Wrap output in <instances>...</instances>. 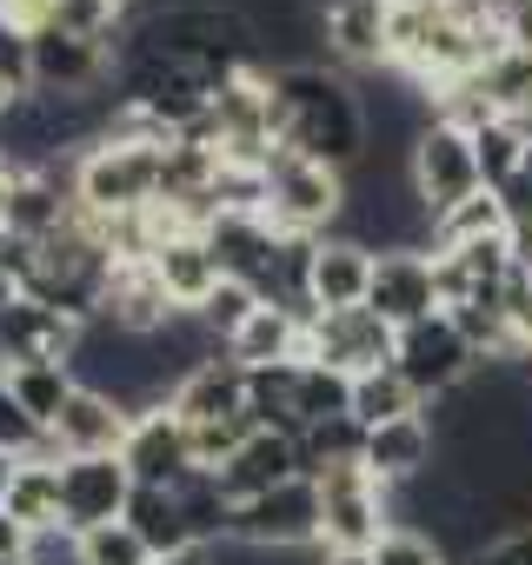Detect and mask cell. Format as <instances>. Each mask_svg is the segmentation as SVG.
<instances>
[{"mask_svg": "<svg viewBox=\"0 0 532 565\" xmlns=\"http://www.w3.org/2000/svg\"><path fill=\"white\" fill-rule=\"evenodd\" d=\"M433 452H439V439H433L426 413H406V419H393V426H373V433H366V459H360V466L393 492V486H406V479L433 472Z\"/></svg>", "mask_w": 532, "mask_h": 565, "instance_id": "obj_18", "label": "cell"}, {"mask_svg": "<svg viewBox=\"0 0 532 565\" xmlns=\"http://www.w3.org/2000/svg\"><path fill=\"white\" fill-rule=\"evenodd\" d=\"M466 565H532V525H512V532H499L486 552H472Z\"/></svg>", "mask_w": 532, "mask_h": 565, "instance_id": "obj_35", "label": "cell"}, {"mask_svg": "<svg viewBox=\"0 0 532 565\" xmlns=\"http://www.w3.org/2000/svg\"><path fill=\"white\" fill-rule=\"evenodd\" d=\"M153 279H160V294L173 300V313H200L206 300H213V287H220V259H213V246H206V233H173V239H160L153 246Z\"/></svg>", "mask_w": 532, "mask_h": 565, "instance_id": "obj_16", "label": "cell"}, {"mask_svg": "<svg viewBox=\"0 0 532 565\" xmlns=\"http://www.w3.org/2000/svg\"><path fill=\"white\" fill-rule=\"evenodd\" d=\"M14 466H21V459H8V452H0V505H8V486H14Z\"/></svg>", "mask_w": 532, "mask_h": 565, "instance_id": "obj_43", "label": "cell"}, {"mask_svg": "<svg viewBox=\"0 0 532 565\" xmlns=\"http://www.w3.org/2000/svg\"><path fill=\"white\" fill-rule=\"evenodd\" d=\"M0 565H21V558H0Z\"/></svg>", "mask_w": 532, "mask_h": 565, "instance_id": "obj_46", "label": "cell"}, {"mask_svg": "<svg viewBox=\"0 0 532 565\" xmlns=\"http://www.w3.org/2000/svg\"><path fill=\"white\" fill-rule=\"evenodd\" d=\"M114 81V41H87L67 28H47L28 41V87L41 94H100Z\"/></svg>", "mask_w": 532, "mask_h": 565, "instance_id": "obj_8", "label": "cell"}, {"mask_svg": "<svg viewBox=\"0 0 532 565\" xmlns=\"http://www.w3.org/2000/svg\"><path fill=\"white\" fill-rule=\"evenodd\" d=\"M472 153H479V173H486V186L499 193V186H512V180L525 173V160H532V140H525L512 120H486V127L472 134Z\"/></svg>", "mask_w": 532, "mask_h": 565, "instance_id": "obj_27", "label": "cell"}, {"mask_svg": "<svg viewBox=\"0 0 532 565\" xmlns=\"http://www.w3.org/2000/svg\"><path fill=\"white\" fill-rule=\"evenodd\" d=\"M373 565H453V558H446V545H439L433 532H419V525H393V532L373 545Z\"/></svg>", "mask_w": 532, "mask_h": 565, "instance_id": "obj_33", "label": "cell"}, {"mask_svg": "<svg viewBox=\"0 0 532 565\" xmlns=\"http://www.w3.org/2000/svg\"><path fill=\"white\" fill-rule=\"evenodd\" d=\"M81 558H87V565H153V552L140 545V532H134L127 519H114V525H100V532H81Z\"/></svg>", "mask_w": 532, "mask_h": 565, "instance_id": "obj_32", "label": "cell"}, {"mask_svg": "<svg viewBox=\"0 0 532 565\" xmlns=\"http://www.w3.org/2000/svg\"><path fill=\"white\" fill-rule=\"evenodd\" d=\"M479 239H506V200L486 186V193H472L466 206H453L446 220H439V233H433V253H453V246H479Z\"/></svg>", "mask_w": 532, "mask_h": 565, "instance_id": "obj_26", "label": "cell"}, {"mask_svg": "<svg viewBox=\"0 0 532 565\" xmlns=\"http://www.w3.org/2000/svg\"><path fill=\"white\" fill-rule=\"evenodd\" d=\"M393 366H400V380H406L419 399H439V393H453V386L479 366V353L466 347V333H459L446 313H433V320H419V327H400Z\"/></svg>", "mask_w": 532, "mask_h": 565, "instance_id": "obj_7", "label": "cell"}, {"mask_svg": "<svg viewBox=\"0 0 532 565\" xmlns=\"http://www.w3.org/2000/svg\"><path fill=\"white\" fill-rule=\"evenodd\" d=\"M14 300H21V287H14V273H8V266H0V313H8Z\"/></svg>", "mask_w": 532, "mask_h": 565, "instance_id": "obj_42", "label": "cell"}, {"mask_svg": "<svg viewBox=\"0 0 532 565\" xmlns=\"http://www.w3.org/2000/svg\"><path fill=\"white\" fill-rule=\"evenodd\" d=\"M406 413H426V399L400 380V366H380V373H360L353 380V419L373 433V426H393Z\"/></svg>", "mask_w": 532, "mask_h": 565, "instance_id": "obj_25", "label": "cell"}, {"mask_svg": "<svg viewBox=\"0 0 532 565\" xmlns=\"http://www.w3.org/2000/svg\"><path fill=\"white\" fill-rule=\"evenodd\" d=\"M479 87H486V100L499 107V120H512L519 107H532V54H525V47H499V54L479 67Z\"/></svg>", "mask_w": 532, "mask_h": 565, "instance_id": "obj_29", "label": "cell"}, {"mask_svg": "<svg viewBox=\"0 0 532 565\" xmlns=\"http://www.w3.org/2000/svg\"><path fill=\"white\" fill-rule=\"evenodd\" d=\"M320 14H340V8H386V0H313Z\"/></svg>", "mask_w": 532, "mask_h": 565, "instance_id": "obj_41", "label": "cell"}, {"mask_svg": "<svg viewBox=\"0 0 532 565\" xmlns=\"http://www.w3.org/2000/svg\"><path fill=\"white\" fill-rule=\"evenodd\" d=\"M347 413H353V380L320 366V360H307L300 366V433L327 426V419H347Z\"/></svg>", "mask_w": 532, "mask_h": 565, "instance_id": "obj_28", "label": "cell"}, {"mask_svg": "<svg viewBox=\"0 0 532 565\" xmlns=\"http://www.w3.org/2000/svg\"><path fill=\"white\" fill-rule=\"evenodd\" d=\"M413 186L426 200L433 220H446L453 206H466L472 193H486V173H479V153H472V134L453 127V120H433L413 147Z\"/></svg>", "mask_w": 532, "mask_h": 565, "instance_id": "obj_6", "label": "cell"}, {"mask_svg": "<svg viewBox=\"0 0 532 565\" xmlns=\"http://www.w3.org/2000/svg\"><path fill=\"white\" fill-rule=\"evenodd\" d=\"M0 67H14V74H28V34L0 14Z\"/></svg>", "mask_w": 532, "mask_h": 565, "instance_id": "obj_36", "label": "cell"}, {"mask_svg": "<svg viewBox=\"0 0 532 565\" xmlns=\"http://www.w3.org/2000/svg\"><path fill=\"white\" fill-rule=\"evenodd\" d=\"M8 512H14L28 532L61 525V459H54V452H34V459H21V466H14Z\"/></svg>", "mask_w": 532, "mask_h": 565, "instance_id": "obj_22", "label": "cell"}, {"mask_svg": "<svg viewBox=\"0 0 532 565\" xmlns=\"http://www.w3.org/2000/svg\"><path fill=\"white\" fill-rule=\"evenodd\" d=\"M206 246H213V259H220L226 279L253 287L259 300L274 294V273H280L287 233H274V220H266V213H220V220L206 226Z\"/></svg>", "mask_w": 532, "mask_h": 565, "instance_id": "obj_11", "label": "cell"}, {"mask_svg": "<svg viewBox=\"0 0 532 565\" xmlns=\"http://www.w3.org/2000/svg\"><path fill=\"white\" fill-rule=\"evenodd\" d=\"M226 360L233 366H287V360H307V320L287 313V307H259L233 340H226Z\"/></svg>", "mask_w": 532, "mask_h": 565, "instance_id": "obj_20", "label": "cell"}, {"mask_svg": "<svg viewBox=\"0 0 532 565\" xmlns=\"http://www.w3.org/2000/svg\"><path fill=\"white\" fill-rule=\"evenodd\" d=\"M393 340H400V333H393L373 307H347V313H320V320L307 327V360H320V366L360 380V373L393 366Z\"/></svg>", "mask_w": 532, "mask_h": 565, "instance_id": "obj_9", "label": "cell"}, {"mask_svg": "<svg viewBox=\"0 0 532 565\" xmlns=\"http://www.w3.org/2000/svg\"><path fill=\"white\" fill-rule=\"evenodd\" d=\"M153 565H213V545H193V552H180V558H153Z\"/></svg>", "mask_w": 532, "mask_h": 565, "instance_id": "obj_39", "label": "cell"}, {"mask_svg": "<svg viewBox=\"0 0 532 565\" xmlns=\"http://www.w3.org/2000/svg\"><path fill=\"white\" fill-rule=\"evenodd\" d=\"M226 539H233V545H259V552L320 545V486H313V479H287L280 492H259V499L233 505Z\"/></svg>", "mask_w": 532, "mask_h": 565, "instance_id": "obj_5", "label": "cell"}, {"mask_svg": "<svg viewBox=\"0 0 532 565\" xmlns=\"http://www.w3.org/2000/svg\"><path fill=\"white\" fill-rule=\"evenodd\" d=\"M347 213V173L300 160V153H274L266 167V220L287 239H327V226H340Z\"/></svg>", "mask_w": 532, "mask_h": 565, "instance_id": "obj_3", "label": "cell"}, {"mask_svg": "<svg viewBox=\"0 0 532 565\" xmlns=\"http://www.w3.org/2000/svg\"><path fill=\"white\" fill-rule=\"evenodd\" d=\"M373 266H380V253H366L360 239H340V233H327L320 246H313V313H347V307H366V294H373Z\"/></svg>", "mask_w": 532, "mask_h": 565, "instance_id": "obj_17", "label": "cell"}, {"mask_svg": "<svg viewBox=\"0 0 532 565\" xmlns=\"http://www.w3.org/2000/svg\"><path fill=\"white\" fill-rule=\"evenodd\" d=\"M0 452H8V459H34V452H54L47 446V426L8 393V380H0Z\"/></svg>", "mask_w": 532, "mask_h": 565, "instance_id": "obj_31", "label": "cell"}, {"mask_svg": "<svg viewBox=\"0 0 532 565\" xmlns=\"http://www.w3.org/2000/svg\"><path fill=\"white\" fill-rule=\"evenodd\" d=\"M439 8H446V14H459V21H486L492 0H439Z\"/></svg>", "mask_w": 532, "mask_h": 565, "instance_id": "obj_38", "label": "cell"}, {"mask_svg": "<svg viewBox=\"0 0 532 565\" xmlns=\"http://www.w3.org/2000/svg\"><path fill=\"white\" fill-rule=\"evenodd\" d=\"M127 525L140 532V545H147L153 558H180V552L200 545L193 525H187L180 492H167V486H134V499H127Z\"/></svg>", "mask_w": 532, "mask_h": 565, "instance_id": "obj_21", "label": "cell"}, {"mask_svg": "<svg viewBox=\"0 0 532 565\" xmlns=\"http://www.w3.org/2000/svg\"><path fill=\"white\" fill-rule=\"evenodd\" d=\"M213 479H220L226 505H246V499H259V492H280L287 479H307V472H300V439H287V433H253Z\"/></svg>", "mask_w": 532, "mask_h": 565, "instance_id": "obj_15", "label": "cell"}, {"mask_svg": "<svg viewBox=\"0 0 532 565\" xmlns=\"http://www.w3.org/2000/svg\"><path fill=\"white\" fill-rule=\"evenodd\" d=\"M127 499H134V472L120 452H100V459H61V525L74 532H100L114 519H127Z\"/></svg>", "mask_w": 532, "mask_h": 565, "instance_id": "obj_10", "label": "cell"}, {"mask_svg": "<svg viewBox=\"0 0 532 565\" xmlns=\"http://www.w3.org/2000/svg\"><path fill=\"white\" fill-rule=\"evenodd\" d=\"M259 307H266V300H259L253 287H240V279H220V287H213V300L200 307V327H206V333L226 347V340H233V333H240V327L259 313Z\"/></svg>", "mask_w": 532, "mask_h": 565, "instance_id": "obj_30", "label": "cell"}, {"mask_svg": "<svg viewBox=\"0 0 532 565\" xmlns=\"http://www.w3.org/2000/svg\"><path fill=\"white\" fill-rule=\"evenodd\" d=\"M21 565H87V558H81V532H74V525L28 532V552H21Z\"/></svg>", "mask_w": 532, "mask_h": 565, "instance_id": "obj_34", "label": "cell"}, {"mask_svg": "<svg viewBox=\"0 0 532 565\" xmlns=\"http://www.w3.org/2000/svg\"><path fill=\"white\" fill-rule=\"evenodd\" d=\"M313 486H320V552H373L393 532L386 486L366 466H333Z\"/></svg>", "mask_w": 532, "mask_h": 565, "instance_id": "obj_4", "label": "cell"}, {"mask_svg": "<svg viewBox=\"0 0 532 565\" xmlns=\"http://www.w3.org/2000/svg\"><path fill=\"white\" fill-rule=\"evenodd\" d=\"M233 413H246V366H233L226 353L173 386V419L180 426H213V419H233Z\"/></svg>", "mask_w": 532, "mask_h": 565, "instance_id": "obj_19", "label": "cell"}, {"mask_svg": "<svg viewBox=\"0 0 532 565\" xmlns=\"http://www.w3.org/2000/svg\"><path fill=\"white\" fill-rule=\"evenodd\" d=\"M366 307H373L393 333H400V327H419V320H433V313H446V307H439V279H433V253H380Z\"/></svg>", "mask_w": 532, "mask_h": 565, "instance_id": "obj_12", "label": "cell"}, {"mask_svg": "<svg viewBox=\"0 0 532 565\" xmlns=\"http://www.w3.org/2000/svg\"><path fill=\"white\" fill-rule=\"evenodd\" d=\"M525 180H532V160H525Z\"/></svg>", "mask_w": 532, "mask_h": 565, "instance_id": "obj_47", "label": "cell"}, {"mask_svg": "<svg viewBox=\"0 0 532 565\" xmlns=\"http://www.w3.org/2000/svg\"><path fill=\"white\" fill-rule=\"evenodd\" d=\"M127 433H134V413H127L120 399H107V393H94V386H74V399H67V413L54 419L47 446H54V459H100V452H120Z\"/></svg>", "mask_w": 532, "mask_h": 565, "instance_id": "obj_14", "label": "cell"}, {"mask_svg": "<svg viewBox=\"0 0 532 565\" xmlns=\"http://www.w3.org/2000/svg\"><path fill=\"white\" fill-rule=\"evenodd\" d=\"M327 54L347 67H380L386 61V8H340L327 14Z\"/></svg>", "mask_w": 532, "mask_h": 565, "instance_id": "obj_24", "label": "cell"}, {"mask_svg": "<svg viewBox=\"0 0 532 565\" xmlns=\"http://www.w3.org/2000/svg\"><path fill=\"white\" fill-rule=\"evenodd\" d=\"M74 386H81V380H74V366H67V360H28V366H14V373H8V393H14V399L47 426V433H54V419L67 413Z\"/></svg>", "mask_w": 532, "mask_h": 565, "instance_id": "obj_23", "label": "cell"}, {"mask_svg": "<svg viewBox=\"0 0 532 565\" xmlns=\"http://www.w3.org/2000/svg\"><path fill=\"white\" fill-rule=\"evenodd\" d=\"M327 565H373V552H327Z\"/></svg>", "mask_w": 532, "mask_h": 565, "instance_id": "obj_44", "label": "cell"}, {"mask_svg": "<svg viewBox=\"0 0 532 565\" xmlns=\"http://www.w3.org/2000/svg\"><path fill=\"white\" fill-rule=\"evenodd\" d=\"M167 147H173V140H94V147L81 153V167H74L81 213H94V220L147 213V206L160 200Z\"/></svg>", "mask_w": 532, "mask_h": 565, "instance_id": "obj_2", "label": "cell"}, {"mask_svg": "<svg viewBox=\"0 0 532 565\" xmlns=\"http://www.w3.org/2000/svg\"><path fill=\"white\" fill-rule=\"evenodd\" d=\"M512 127H519V134L532 140V107H519V114H512Z\"/></svg>", "mask_w": 532, "mask_h": 565, "instance_id": "obj_45", "label": "cell"}, {"mask_svg": "<svg viewBox=\"0 0 532 565\" xmlns=\"http://www.w3.org/2000/svg\"><path fill=\"white\" fill-rule=\"evenodd\" d=\"M274 107H280V153L320 160L333 173H353L366 160V114L340 74L327 67L274 74Z\"/></svg>", "mask_w": 532, "mask_h": 565, "instance_id": "obj_1", "label": "cell"}, {"mask_svg": "<svg viewBox=\"0 0 532 565\" xmlns=\"http://www.w3.org/2000/svg\"><path fill=\"white\" fill-rule=\"evenodd\" d=\"M21 552H28V525L0 505V558H21Z\"/></svg>", "mask_w": 532, "mask_h": 565, "instance_id": "obj_37", "label": "cell"}, {"mask_svg": "<svg viewBox=\"0 0 532 565\" xmlns=\"http://www.w3.org/2000/svg\"><path fill=\"white\" fill-rule=\"evenodd\" d=\"M8 200H14V167L0 160V226H8Z\"/></svg>", "mask_w": 532, "mask_h": 565, "instance_id": "obj_40", "label": "cell"}, {"mask_svg": "<svg viewBox=\"0 0 532 565\" xmlns=\"http://www.w3.org/2000/svg\"><path fill=\"white\" fill-rule=\"evenodd\" d=\"M120 459H127L134 486H167V492L200 472V466H193V439H187V426L173 419V406L140 413L134 433H127V446H120Z\"/></svg>", "mask_w": 532, "mask_h": 565, "instance_id": "obj_13", "label": "cell"}]
</instances>
